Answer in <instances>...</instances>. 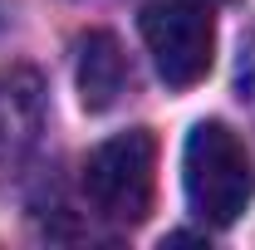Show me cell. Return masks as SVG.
<instances>
[{
  "mask_svg": "<svg viewBox=\"0 0 255 250\" xmlns=\"http://www.w3.org/2000/svg\"><path fill=\"white\" fill-rule=\"evenodd\" d=\"M182 187L201 226H236L255 196V162L226 123H196L182 147Z\"/></svg>",
  "mask_w": 255,
  "mask_h": 250,
  "instance_id": "1",
  "label": "cell"
},
{
  "mask_svg": "<svg viewBox=\"0 0 255 250\" xmlns=\"http://www.w3.org/2000/svg\"><path fill=\"white\" fill-rule=\"evenodd\" d=\"M152 187H157V137L147 127H128L98 142L84 162V196L113 226H137L147 216Z\"/></svg>",
  "mask_w": 255,
  "mask_h": 250,
  "instance_id": "2",
  "label": "cell"
},
{
  "mask_svg": "<svg viewBox=\"0 0 255 250\" xmlns=\"http://www.w3.org/2000/svg\"><path fill=\"white\" fill-rule=\"evenodd\" d=\"M137 30H142V44H147V54H152L167 89H191V84L206 79L211 49H216V30H211L206 5H196V0H152V5H142Z\"/></svg>",
  "mask_w": 255,
  "mask_h": 250,
  "instance_id": "3",
  "label": "cell"
},
{
  "mask_svg": "<svg viewBox=\"0 0 255 250\" xmlns=\"http://www.w3.org/2000/svg\"><path fill=\"white\" fill-rule=\"evenodd\" d=\"M74 74H79V98H84L89 113H108L128 94V84H132L123 44H118V34H108V30H89L79 39Z\"/></svg>",
  "mask_w": 255,
  "mask_h": 250,
  "instance_id": "4",
  "label": "cell"
},
{
  "mask_svg": "<svg viewBox=\"0 0 255 250\" xmlns=\"http://www.w3.org/2000/svg\"><path fill=\"white\" fill-rule=\"evenodd\" d=\"M39 118H44V103H39V84L25 69H10L0 74V157H20L39 137Z\"/></svg>",
  "mask_w": 255,
  "mask_h": 250,
  "instance_id": "5",
  "label": "cell"
},
{
  "mask_svg": "<svg viewBox=\"0 0 255 250\" xmlns=\"http://www.w3.org/2000/svg\"><path fill=\"white\" fill-rule=\"evenodd\" d=\"M236 94H241V103L255 113V25L246 30V39H241V59H236Z\"/></svg>",
  "mask_w": 255,
  "mask_h": 250,
  "instance_id": "6",
  "label": "cell"
}]
</instances>
